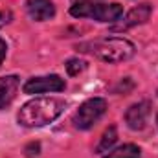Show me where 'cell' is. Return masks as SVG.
Returning a JSON list of instances; mask_svg holds the SVG:
<instances>
[{
    "label": "cell",
    "mask_w": 158,
    "mask_h": 158,
    "mask_svg": "<svg viewBox=\"0 0 158 158\" xmlns=\"http://www.w3.org/2000/svg\"><path fill=\"white\" fill-rule=\"evenodd\" d=\"M77 50L83 53H90L96 59L109 64L129 61L134 55V44L131 40L119 39V37H103V39L81 42Z\"/></svg>",
    "instance_id": "1"
},
{
    "label": "cell",
    "mask_w": 158,
    "mask_h": 158,
    "mask_svg": "<svg viewBox=\"0 0 158 158\" xmlns=\"http://www.w3.org/2000/svg\"><path fill=\"white\" fill-rule=\"evenodd\" d=\"M6 52H7V46H6V42L0 39V66H2V63H4V59H6Z\"/></svg>",
    "instance_id": "15"
},
{
    "label": "cell",
    "mask_w": 158,
    "mask_h": 158,
    "mask_svg": "<svg viewBox=\"0 0 158 158\" xmlns=\"http://www.w3.org/2000/svg\"><path fill=\"white\" fill-rule=\"evenodd\" d=\"M26 9H28V15L37 22L50 20L55 15V6L52 0H28Z\"/></svg>",
    "instance_id": "8"
},
{
    "label": "cell",
    "mask_w": 158,
    "mask_h": 158,
    "mask_svg": "<svg viewBox=\"0 0 158 158\" xmlns=\"http://www.w3.org/2000/svg\"><path fill=\"white\" fill-rule=\"evenodd\" d=\"M11 19H13L11 11H0V28H4L7 22H11Z\"/></svg>",
    "instance_id": "14"
},
{
    "label": "cell",
    "mask_w": 158,
    "mask_h": 158,
    "mask_svg": "<svg viewBox=\"0 0 158 158\" xmlns=\"http://www.w3.org/2000/svg\"><path fill=\"white\" fill-rule=\"evenodd\" d=\"M151 13H153V6H151V4H147V2H145V4H140V6L132 7V9L121 19L119 24L112 26V31H125V30H129V28H134V26H138V24H143V22L149 20Z\"/></svg>",
    "instance_id": "6"
},
{
    "label": "cell",
    "mask_w": 158,
    "mask_h": 158,
    "mask_svg": "<svg viewBox=\"0 0 158 158\" xmlns=\"http://www.w3.org/2000/svg\"><path fill=\"white\" fill-rule=\"evenodd\" d=\"M85 70H86V61H83V59H70V61H66V72L70 76H77V74L85 72Z\"/></svg>",
    "instance_id": "12"
},
{
    "label": "cell",
    "mask_w": 158,
    "mask_h": 158,
    "mask_svg": "<svg viewBox=\"0 0 158 158\" xmlns=\"http://www.w3.org/2000/svg\"><path fill=\"white\" fill-rule=\"evenodd\" d=\"M64 110V101L57 98H35L22 105L19 123L22 127H42L59 118Z\"/></svg>",
    "instance_id": "2"
},
{
    "label": "cell",
    "mask_w": 158,
    "mask_h": 158,
    "mask_svg": "<svg viewBox=\"0 0 158 158\" xmlns=\"http://www.w3.org/2000/svg\"><path fill=\"white\" fill-rule=\"evenodd\" d=\"M149 114H151V103L149 101H140L125 112V121L132 131H142L147 123Z\"/></svg>",
    "instance_id": "7"
},
{
    "label": "cell",
    "mask_w": 158,
    "mask_h": 158,
    "mask_svg": "<svg viewBox=\"0 0 158 158\" xmlns=\"http://www.w3.org/2000/svg\"><path fill=\"white\" fill-rule=\"evenodd\" d=\"M39 151H40V145L37 143V142H33V143H30L28 147H26V156H37L39 155Z\"/></svg>",
    "instance_id": "13"
},
{
    "label": "cell",
    "mask_w": 158,
    "mask_h": 158,
    "mask_svg": "<svg viewBox=\"0 0 158 158\" xmlns=\"http://www.w3.org/2000/svg\"><path fill=\"white\" fill-rule=\"evenodd\" d=\"M19 86H20V79L17 76H4L0 77V110L2 109H7L17 92H19Z\"/></svg>",
    "instance_id": "9"
},
{
    "label": "cell",
    "mask_w": 158,
    "mask_h": 158,
    "mask_svg": "<svg viewBox=\"0 0 158 158\" xmlns=\"http://www.w3.org/2000/svg\"><path fill=\"white\" fill-rule=\"evenodd\" d=\"M140 156H142V151L134 143H125V145H121L118 149L110 151L107 156L103 158H140Z\"/></svg>",
    "instance_id": "10"
},
{
    "label": "cell",
    "mask_w": 158,
    "mask_h": 158,
    "mask_svg": "<svg viewBox=\"0 0 158 158\" xmlns=\"http://www.w3.org/2000/svg\"><path fill=\"white\" fill-rule=\"evenodd\" d=\"M85 2H98V0H76V4H85Z\"/></svg>",
    "instance_id": "16"
},
{
    "label": "cell",
    "mask_w": 158,
    "mask_h": 158,
    "mask_svg": "<svg viewBox=\"0 0 158 158\" xmlns=\"http://www.w3.org/2000/svg\"><path fill=\"white\" fill-rule=\"evenodd\" d=\"M116 140H118V131H116V127L112 125V127H109V129L103 132L101 142H99V145H98V153H107V151H110L112 145L116 143Z\"/></svg>",
    "instance_id": "11"
},
{
    "label": "cell",
    "mask_w": 158,
    "mask_h": 158,
    "mask_svg": "<svg viewBox=\"0 0 158 158\" xmlns=\"http://www.w3.org/2000/svg\"><path fill=\"white\" fill-rule=\"evenodd\" d=\"M64 86H66L64 79L52 74V76H40V77L28 79L24 83L22 90L26 94H44V92H63Z\"/></svg>",
    "instance_id": "5"
},
{
    "label": "cell",
    "mask_w": 158,
    "mask_h": 158,
    "mask_svg": "<svg viewBox=\"0 0 158 158\" xmlns=\"http://www.w3.org/2000/svg\"><path fill=\"white\" fill-rule=\"evenodd\" d=\"M156 123H158V116H156Z\"/></svg>",
    "instance_id": "17"
},
{
    "label": "cell",
    "mask_w": 158,
    "mask_h": 158,
    "mask_svg": "<svg viewBox=\"0 0 158 158\" xmlns=\"http://www.w3.org/2000/svg\"><path fill=\"white\" fill-rule=\"evenodd\" d=\"M107 110V101L101 99V98H92V99H86L81 107L77 109V112L74 114V125L79 131H88L92 129L101 116L105 114Z\"/></svg>",
    "instance_id": "4"
},
{
    "label": "cell",
    "mask_w": 158,
    "mask_h": 158,
    "mask_svg": "<svg viewBox=\"0 0 158 158\" xmlns=\"http://www.w3.org/2000/svg\"><path fill=\"white\" fill-rule=\"evenodd\" d=\"M70 15L76 19H94L98 22H116L123 15V6H119V4H96V2L74 4L70 7Z\"/></svg>",
    "instance_id": "3"
}]
</instances>
